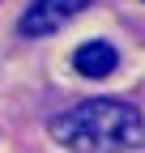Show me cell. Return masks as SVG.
Segmentation results:
<instances>
[{
  "mask_svg": "<svg viewBox=\"0 0 145 153\" xmlns=\"http://www.w3.org/2000/svg\"><path fill=\"white\" fill-rule=\"evenodd\" d=\"M85 4H90V0H30V9L22 13L17 30H22L26 38H43L51 30H60L64 22H72Z\"/></svg>",
  "mask_w": 145,
  "mask_h": 153,
  "instance_id": "obj_2",
  "label": "cell"
},
{
  "mask_svg": "<svg viewBox=\"0 0 145 153\" xmlns=\"http://www.w3.org/2000/svg\"><path fill=\"white\" fill-rule=\"evenodd\" d=\"M51 136L72 153H128L145 145V119L124 98H90L56 115Z\"/></svg>",
  "mask_w": 145,
  "mask_h": 153,
  "instance_id": "obj_1",
  "label": "cell"
},
{
  "mask_svg": "<svg viewBox=\"0 0 145 153\" xmlns=\"http://www.w3.org/2000/svg\"><path fill=\"white\" fill-rule=\"evenodd\" d=\"M72 68L81 76H90V81H102V76H111L120 68V51L107 43V38H90V43H81L72 51Z\"/></svg>",
  "mask_w": 145,
  "mask_h": 153,
  "instance_id": "obj_3",
  "label": "cell"
}]
</instances>
